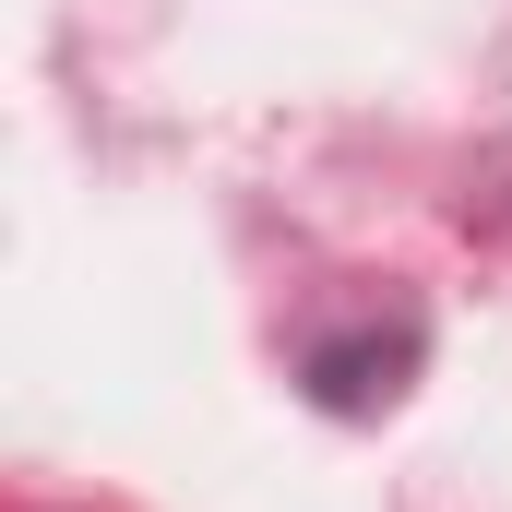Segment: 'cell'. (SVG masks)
Here are the masks:
<instances>
[{
    "instance_id": "obj_1",
    "label": "cell",
    "mask_w": 512,
    "mask_h": 512,
    "mask_svg": "<svg viewBox=\"0 0 512 512\" xmlns=\"http://www.w3.org/2000/svg\"><path fill=\"white\" fill-rule=\"evenodd\" d=\"M405 370H417V346H405V334H346V346H310V405L370 417V405H393V393H405Z\"/></svg>"
}]
</instances>
